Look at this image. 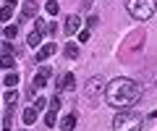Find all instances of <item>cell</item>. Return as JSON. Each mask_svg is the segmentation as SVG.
Masks as SVG:
<instances>
[{
    "label": "cell",
    "instance_id": "6da1fadb",
    "mask_svg": "<svg viewBox=\"0 0 157 131\" xmlns=\"http://www.w3.org/2000/svg\"><path fill=\"white\" fill-rule=\"evenodd\" d=\"M139 97H141V87L131 79H113L105 87V100L115 110H128Z\"/></svg>",
    "mask_w": 157,
    "mask_h": 131
},
{
    "label": "cell",
    "instance_id": "7a4b0ae2",
    "mask_svg": "<svg viewBox=\"0 0 157 131\" xmlns=\"http://www.w3.org/2000/svg\"><path fill=\"white\" fill-rule=\"evenodd\" d=\"M141 126H144V121L134 110H121L113 118V131H141Z\"/></svg>",
    "mask_w": 157,
    "mask_h": 131
},
{
    "label": "cell",
    "instance_id": "3957f363",
    "mask_svg": "<svg viewBox=\"0 0 157 131\" xmlns=\"http://www.w3.org/2000/svg\"><path fill=\"white\" fill-rule=\"evenodd\" d=\"M126 8H128V13L134 18L147 21V18H152V13H155V0H126Z\"/></svg>",
    "mask_w": 157,
    "mask_h": 131
},
{
    "label": "cell",
    "instance_id": "277c9868",
    "mask_svg": "<svg viewBox=\"0 0 157 131\" xmlns=\"http://www.w3.org/2000/svg\"><path fill=\"white\" fill-rule=\"evenodd\" d=\"M105 87H107V84H105L102 76H92V79L84 84V97H86V100H97V97L105 92Z\"/></svg>",
    "mask_w": 157,
    "mask_h": 131
},
{
    "label": "cell",
    "instance_id": "5b68a950",
    "mask_svg": "<svg viewBox=\"0 0 157 131\" xmlns=\"http://www.w3.org/2000/svg\"><path fill=\"white\" fill-rule=\"evenodd\" d=\"M50 74H52L50 66H42V68L34 74V79H32V89H29V94H34L37 89H42V87L47 84V79H50Z\"/></svg>",
    "mask_w": 157,
    "mask_h": 131
},
{
    "label": "cell",
    "instance_id": "8992f818",
    "mask_svg": "<svg viewBox=\"0 0 157 131\" xmlns=\"http://www.w3.org/2000/svg\"><path fill=\"white\" fill-rule=\"evenodd\" d=\"M37 13H39V0H24L21 16L24 18H37Z\"/></svg>",
    "mask_w": 157,
    "mask_h": 131
},
{
    "label": "cell",
    "instance_id": "52a82bcc",
    "mask_svg": "<svg viewBox=\"0 0 157 131\" xmlns=\"http://www.w3.org/2000/svg\"><path fill=\"white\" fill-rule=\"evenodd\" d=\"M78 24H81V18H78L76 13H71V16H66V24H63V32H66L68 37H71V34H76V32H78Z\"/></svg>",
    "mask_w": 157,
    "mask_h": 131
},
{
    "label": "cell",
    "instance_id": "ba28073f",
    "mask_svg": "<svg viewBox=\"0 0 157 131\" xmlns=\"http://www.w3.org/2000/svg\"><path fill=\"white\" fill-rule=\"evenodd\" d=\"M141 42H144V32H134V34H131L128 40H126V47H123V55H126V52H131V50H136V47H139Z\"/></svg>",
    "mask_w": 157,
    "mask_h": 131
},
{
    "label": "cell",
    "instance_id": "9c48e42d",
    "mask_svg": "<svg viewBox=\"0 0 157 131\" xmlns=\"http://www.w3.org/2000/svg\"><path fill=\"white\" fill-rule=\"evenodd\" d=\"M55 50H58V45H55V42H47V45H42V47H39V52H37V63H42L45 58H50Z\"/></svg>",
    "mask_w": 157,
    "mask_h": 131
},
{
    "label": "cell",
    "instance_id": "30bf717a",
    "mask_svg": "<svg viewBox=\"0 0 157 131\" xmlns=\"http://www.w3.org/2000/svg\"><path fill=\"white\" fill-rule=\"evenodd\" d=\"M58 89L73 92V89H76V76H73V74H66V76H63V81H60V84H58Z\"/></svg>",
    "mask_w": 157,
    "mask_h": 131
},
{
    "label": "cell",
    "instance_id": "8fae6325",
    "mask_svg": "<svg viewBox=\"0 0 157 131\" xmlns=\"http://www.w3.org/2000/svg\"><path fill=\"white\" fill-rule=\"evenodd\" d=\"M21 118H24V123H26V126H32L34 121H37V108H34V105H32V108H26Z\"/></svg>",
    "mask_w": 157,
    "mask_h": 131
},
{
    "label": "cell",
    "instance_id": "7c38bea8",
    "mask_svg": "<svg viewBox=\"0 0 157 131\" xmlns=\"http://www.w3.org/2000/svg\"><path fill=\"white\" fill-rule=\"evenodd\" d=\"M63 55H66L68 60H76V58H78V47L73 45V42H66V50H63Z\"/></svg>",
    "mask_w": 157,
    "mask_h": 131
},
{
    "label": "cell",
    "instance_id": "4fadbf2b",
    "mask_svg": "<svg viewBox=\"0 0 157 131\" xmlns=\"http://www.w3.org/2000/svg\"><path fill=\"white\" fill-rule=\"evenodd\" d=\"M60 129H63V131H73V129H76V115H73V113L66 115V118L60 121Z\"/></svg>",
    "mask_w": 157,
    "mask_h": 131
},
{
    "label": "cell",
    "instance_id": "5bb4252c",
    "mask_svg": "<svg viewBox=\"0 0 157 131\" xmlns=\"http://www.w3.org/2000/svg\"><path fill=\"white\" fill-rule=\"evenodd\" d=\"M3 34H6L8 40H16L18 37V24H8V26L3 29Z\"/></svg>",
    "mask_w": 157,
    "mask_h": 131
},
{
    "label": "cell",
    "instance_id": "9a60e30c",
    "mask_svg": "<svg viewBox=\"0 0 157 131\" xmlns=\"http://www.w3.org/2000/svg\"><path fill=\"white\" fill-rule=\"evenodd\" d=\"M29 45H32V47H39V45H42V32H37V29H34V32H32V34H29Z\"/></svg>",
    "mask_w": 157,
    "mask_h": 131
},
{
    "label": "cell",
    "instance_id": "2e32d148",
    "mask_svg": "<svg viewBox=\"0 0 157 131\" xmlns=\"http://www.w3.org/2000/svg\"><path fill=\"white\" fill-rule=\"evenodd\" d=\"M11 18H13V6L0 8V21H11Z\"/></svg>",
    "mask_w": 157,
    "mask_h": 131
},
{
    "label": "cell",
    "instance_id": "e0dca14e",
    "mask_svg": "<svg viewBox=\"0 0 157 131\" xmlns=\"http://www.w3.org/2000/svg\"><path fill=\"white\" fill-rule=\"evenodd\" d=\"M0 66H3V68H13V66H16V60H13V55H11V52L0 58Z\"/></svg>",
    "mask_w": 157,
    "mask_h": 131
},
{
    "label": "cell",
    "instance_id": "ac0fdd59",
    "mask_svg": "<svg viewBox=\"0 0 157 131\" xmlns=\"http://www.w3.org/2000/svg\"><path fill=\"white\" fill-rule=\"evenodd\" d=\"M3 84H6V87H11V89H13V87L18 84V74H8L6 79H3Z\"/></svg>",
    "mask_w": 157,
    "mask_h": 131
},
{
    "label": "cell",
    "instance_id": "d6986e66",
    "mask_svg": "<svg viewBox=\"0 0 157 131\" xmlns=\"http://www.w3.org/2000/svg\"><path fill=\"white\" fill-rule=\"evenodd\" d=\"M45 8H47V13H50V16H55V13L60 11V6H58L55 0H47V6H45Z\"/></svg>",
    "mask_w": 157,
    "mask_h": 131
},
{
    "label": "cell",
    "instance_id": "ffe728a7",
    "mask_svg": "<svg viewBox=\"0 0 157 131\" xmlns=\"http://www.w3.org/2000/svg\"><path fill=\"white\" fill-rule=\"evenodd\" d=\"M55 121H58V110H50V113L45 115V123L47 126H55Z\"/></svg>",
    "mask_w": 157,
    "mask_h": 131
},
{
    "label": "cell",
    "instance_id": "44dd1931",
    "mask_svg": "<svg viewBox=\"0 0 157 131\" xmlns=\"http://www.w3.org/2000/svg\"><path fill=\"white\" fill-rule=\"evenodd\" d=\"M45 105H47V100H45V97H37V102H34V108H37V113H39L42 108H45Z\"/></svg>",
    "mask_w": 157,
    "mask_h": 131
},
{
    "label": "cell",
    "instance_id": "7402d4cb",
    "mask_svg": "<svg viewBox=\"0 0 157 131\" xmlns=\"http://www.w3.org/2000/svg\"><path fill=\"white\" fill-rule=\"evenodd\" d=\"M16 100H18V92H8V94H6V102H16Z\"/></svg>",
    "mask_w": 157,
    "mask_h": 131
},
{
    "label": "cell",
    "instance_id": "603a6c76",
    "mask_svg": "<svg viewBox=\"0 0 157 131\" xmlns=\"http://www.w3.org/2000/svg\"><path fill=\"white\" fill-rule=\"evenodd\" d=\"M50 105H52V110H58V108H60V94H55V97H52V100H50Z\"/></svg>",
    "mask_w": 157,
    "mask_h": 131
},
{
    "label": "cell",
    "instance_id": "cb8c5ba5",
    "mask_svg": "<svg viewBox=\"0 0 157 131\" xmlns=\"http://www.w3.org/2000/svg\"><path fill=\"white\" fill-rule=\"evenodd\" d=\"M6 50L8 52H18V45H16V42H6Z\"/></svg>",
    "mask_w": 157,
    "mask_h": 131
},
{
    "label": "cell",
    "instance_id": "d4e9b609",
    "mask_svg": "<svg viewBox=\"0 0 157 131\" xmlns=\"http://www.w3.org/2000/svg\"><path fill=\"white\" fill-rule=\"evenodd\" d=\"M86 24H89V29H94L97 24H100V16H92V18H89V21H86Z\"/></svg>",
    "mask_w": 157,
    "mask_h": 131
},
{
    "label": "cell",
    "instance_id": "484cf974",
    "mask_svg": "<svg viewBox=\"0 0 157 131\" xmlns=\"http://www.w3.org/2000/svg\"><path fill=\"white\" fill-rule=\"evenodd\" d=\"M78 40H81V42H86V40H89V29H84V32H78Z\"/></svg>",
    "mask_w": 157,
    "mask_h": 131
},
{
    "label": "cell",
    "instance_id": "4316f807",
    "mask_svg": "<svg viewBox=\"0 0 157 131\" xmlns=\"http://www.w3.org/2000/svg\"><path fill=\"white\" fill-rule=\"evenodd\" d=\"M3 131H11V126H6V129H3Z\"/></svg>",
    "mask_w": 157,
    "mask_h": 131
},
{
    "label": "cell",
    "instance_id": "83f0119b",
    "mask_svg": "<svg viewBox=\"0 0 157 131\" xmlns=\"http://www.w3.org/2000/svg\"><path fill=\"white\" fill-rule=\"evenodd\" d=\"M24 131H26V129H24Z\"/></svg>",
    "mask_w": 157,
    "mask_h": 131
}]
</instances>
